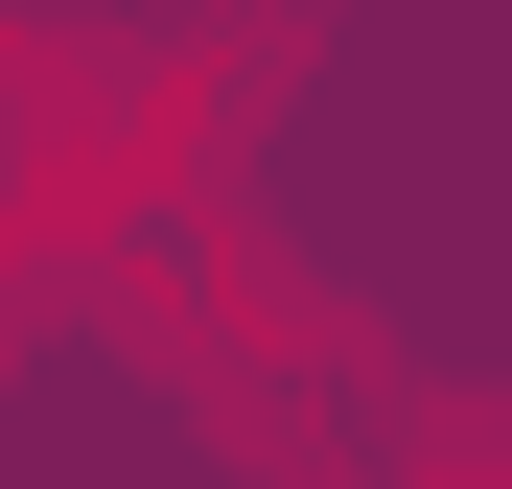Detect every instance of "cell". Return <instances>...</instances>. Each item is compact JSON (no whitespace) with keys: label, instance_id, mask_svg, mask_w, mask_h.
Returning <instances> with one entry per match:
<instances>
[{"label":"cell","instance_id":"obj_1","mask_svg":"<svg viewBox=\"0 0 512 489\" xmlns=\"http://www.w3.org/2000/svg\"><path fill=\"white\" fill-rule=\"evenodd\" d=\"M94 117V0H0V140H70Z\"/></svg>","mask_w":512,"mask_h":489},{"label":"cell","instance_id":"obj_2","mask_svg":"<svg viewBox=\"0 0 512 489\" xmlns=\"http://www.w3.org/2000/svg\"><path fill=\"white\" fill-rule=\"evenodd\" d=\"M419 489H512V443H419Z\"/></svg>","mask_w":512,"mask_h":489}]
</instances>
